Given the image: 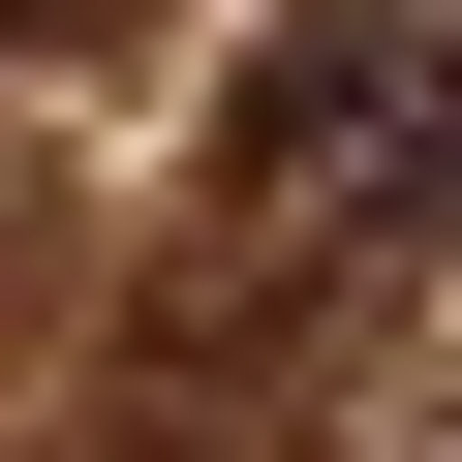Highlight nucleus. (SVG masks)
Masks as SVG:
<instances>
[{
	"label": "nucleus",
	"mask_w": 462,
	"mask_h": 462,
	"mask_svg": "<svg viewBox=\"0 0 462 462\" xmlns=\"http://www.w3.org/2000/svg\"><path fill=\"white\" fill-rule=\"evenodd\" d=\"M216 216L247 247H431L462 216V0H278L216 93Z\"/></svg>",
	"instance_id": "1"
},
{
	"label": "nucleus",
	"mask_w": 462,
	"mask_h": 462,
	"mask_svg": "<svg viewBox=\"0 0 462 462\" xmlns=\"http://www.w3.org/2000/svg\"><path fill=\"white\" fill-rule=\"evenodd\" d=\"M0 32H124V0H0Z\"/></svg>",
	"instance_id": "2"
},
{
	"label": "nucleus",
	"mask_w": 462,
	"mask_h": 462,
	"mask_svg": "<svg viewBox=\"0 0 462 462\" xmlns=\"http://www.w3.org/2000/svg\"><path fill=\"white\" fill-rule=\"evenodd\" d=\"M431 462H462V431H431Z\"/></svg>",
	"instance_id": "3"
}]
</instances>
